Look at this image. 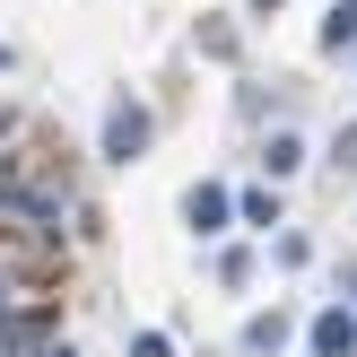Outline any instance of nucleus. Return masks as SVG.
I'll return each mask as SVG.
<instances>
[{
    "label": "nucleus",
    "instance_id": "nucleus-1",
    "mask_svg": "<svg viewBox=\"0 0 357 357\" xmlns=\"http://www.w3.org/2000/svg\"><path fill=\"white\" fill-rule=\"evenodd\" d=\"M139 149H149V114H139V105H114V114H105V157L131 166Z\"/></svg>",
    "mask_w": 357,
    "mask_h": 357
},
{
    "label": "nucleus",
    "instance_id": "nucleus-2",
    "mask_svg": "<svg viewBox=\"0 0 357 357\" xmlns=\"http://www.w3.org/2000/svg\"><path fill=\"white\" fill-rule=\"evenodd\" d=\"M314 357H357V323H349L340 305H331V314H314Z\"/></svg>",
    "mask_w": 357,
    "mask_h": 357
},
{
    "label": "nucleus",
    "instance_id": "nucleus-3",
    "mask_svg": "<svg viewBox=\"0 0 357 357\" xmlns=\"http://www.w3.org/2000/svg\"><path fill=\"white\" fill-rule=\"evenodd\" d=\"M227 209H236V201H227L218 183H192V201H183V218L201 227V236H218V227H227Z\"/></svg>",
    "mask_w": 357,
    "mask_h": 357
},
{
    "label": "nucleus",
    "instance_id": "nucleus-4",
    "mask_svg": "<svg viewBox=\"0 0 357 357\" xmlns=\"http://www.w3.org/2000/svg\"><path fill=\"white\" fill-rule=\"evenodd\" d=\"M0 357H52V340L35 323H17V314H0Z\"/></svg>",
    "mask_w": 357,
    "mask_h": 357
},
{
    "label": "nucleus",
    "instance_id": "nucleus-5",
    "mask_svg": "<svg viewBox=\"0 0 357 357\" xmlns=\"http://www.w3.org/2000/svg\"><path fill=\"white\" fill-rule=\"evenodd\" d=\"M261 166H271V174H296V166H305V139H296V131H271V149H261Z\"/></svg>",
    "mask_w": 357,
    "mask_h": 357
},
{
    "label": "nucleus",
    "instance_id": "nucleus-6",
    "mask_svg": "<svg viewBox=\"0 0 357 357\" xmlns=\"http://www.w3.org/2000/svg\"><path fill=\"white\" fill-rule=\"evenodd\" d=\"M357 44V0H340V9L323 17V52H349Z\"/></svg>",
    "mask_w": 357,
    "mask_h": 357
},
{
    "label": "nucleus",
    "instance_id": "nucleus-7",
    "mask_svg": "<svg viewBox=\"0 0 357 357\" xmlns=\"http://www.w3.org/2000/svg\"><path fill=\"white\" fill-rule=\"evenodd\" d=\"M131 357H166V331H139V340H131Z\"/></svg>",
    "mask_w": 357,
    "mask_h": 357
},
{
    "label": "nucleus",
    "instance_id": "nucleus-8",
    "mask_svg": "<svg viewBox=\"0 0 357 357\" xmlns=\"http://www.w3.org/2000/svg\"><path fill=\"white\" fill-rule=\"evenodd\" d=\"M0 61H9V52H0Z\"/></svg>",
    "mask_w": 357,
    "mask_h": 357
}]
</instances>
